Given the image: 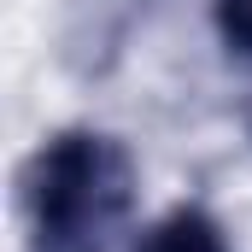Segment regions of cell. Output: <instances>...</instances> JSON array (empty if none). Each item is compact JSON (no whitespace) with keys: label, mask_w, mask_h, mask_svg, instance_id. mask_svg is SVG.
<instances>
[{"label":"cell","mask_w":252,"mask_h":252,"mask_svg":"<svg viewBox=\"0 0 252 252\" xmlns=\"http://www.w3.org/2000/svg\"><path fill=\"white\" fill-rule=\"evenodd\" d=\"M30 252H112L135 211V164L106 129H59L18 182Z\"/></svg>","instance_id":"cell-1"},{"label":"cell","mask_w":252,"mask_h":252,"mask_svg":"<svg viewBox=\"0 0 252 252\" xmlns=\"http://www.w3.org/2000/svg\"><path fill=\"white\" fill-rule=\"evenodd\" d=\"M135 252H229V235H223V223H217L211 211L176 205L170 217H158V223L141 235Z\"/></svg>","instance_id":"cell-2"},{"label":"cell","mask_w":252,"mask_h":252,"mask_svg":"<svg viewBox=\"0 0 252 252\" xmlns=\"http://www.w3.org/2000/svg\"><path fill=\"white\" fill-rule=\"evenodd\" d=\"M211 18H217V35L235 59H252V0H211Z\"/></svg>","instance_id":"cell-3"}]
</instances>
